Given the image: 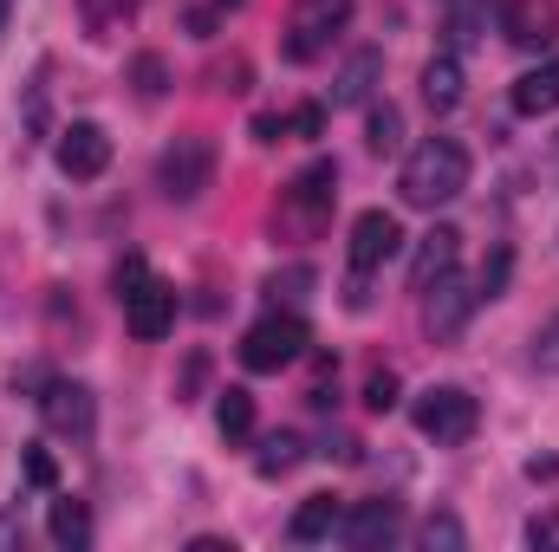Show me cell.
<instances>
[{
    "instance_id": "33",
    "label": "cell",
    "mask_w": 559,
    "mask_h": 552,
    "mask_svg": "<svg viewBox=\"0 0 559 552\" xmlns=\"http://www.w3.org/2000/svg\"><path fill=\"white\" fill-rule=\"evenodd\" d=\"M254 137H261V143H280V137H286V118H280V111L254 118Z\"/></svg>"
},
{
    "instance_id": "13",
    "label": "cell",
    "mask_w": 559,
    "mask_h": 552,
    "mask_svg": "<svg viewBox=\"0 0 559 552\" xmlns=\"http://www.w3.org/2000/svg\"><path fill=\"white\" fill-rule=\"evenodd\" d=\"M501 33H508L514 46H527V52L554 46V39H559V0H508Z\"/></svg>"
},
{
    "instance_id": "21",
    "label": "cell",
    "mask_w": 559,
    "mask_h": 552,
    "mask_svg": "<svg viewBox=\"0 0 559 552\" xmlns=\"http://www.w3.org/2000/svg\"><path fill=\"white\" fill-rule=\"evenodd\" d=\"M215 429H222V442H248V435H254V397H248L241 384L222 391V404H215Z\"/></svg>"
},
{
    "instance_id": "30",
    "label": "cell",
    "mask_w": 559,
    "mask_h": 552,
    "mask_svg": "<svg viewBox=\"0 0 559 552\" xmlns=\"http://www.w3.org/2000/svg\"><path fill=\"white\" fill-rule=\"evenodd\" d=\"M319 131H325V111H319V105L286 111V137H319Z\"/></svg>"
},
{
    "instance_id": "7",
    "label": "cell",
    "mask_w": 559,
    "mask_h": 552,
    "mask_svg": "<svg viewBox=\"0 0 559 552\" xmlns=\"http://www.w3.org/2000/svg\"><path fill=\"white\" fill-rule=\"evenodd\" d=\"M209 182H215V143L209 137H176L156 156V189L169 202H195Z\"/></svg>"
},
{
    "instance_id": "18",
    "label": "cell",
    "mask_w": 559,
    "mask_h": 552,
    "mask_svg": "<svg viewBox=\"0 0 559 552\" xmlns=\"http://www.w3.org/2000/svg\"><path fill=\"white\" fill-rule=\"evenodd\" d=\"M46 533H52V547L85 552V547H92V507H85V501H72V494H59V501H52V514H46Z\"/></svg>"
},
{
    "instance_id": "36",
    "label": "cell",
    "mask_w": 559,
    "mask_h": 552,
    "mask_svg": "<svg viewBox=\"0 0 559 552\" xmlns=\"http://www.w3.org/2000/svg\"><path fill=\"white\" fill-rule=\"evenodd\" d=\"M7 20H13V0H0V39H7Z\"/></svg>"
},
{
    "instance_id": "12",
    "label": "cell",
    "mask_w": 559,
    "mask_h": 552,
    "mask_svg": "<svg viewBox=\"0 0 559 552\" xmlns=\"http://www.w3.org/2000/svg\"><path fill=\"white\" fill-rule=\"evenodd\" d=\"M397 533H404V507H397V501H358V507L338 520V540H345V547H358V552L391 547Z\"/></svg>"
},
{
    "instance_id": "25",
    "label": "cell",
    "mask_w": 559,
    "mask_h": 552,
    "mask_svg": "<svg viewBox=\"0 0 559 552\" xmlns=\"http://www.w3.org/2000/svg\"><path fill=\"white\" fill-rule=\"evenodd\" d=\"M131 79H138V92H143V98H163V92H169V65H163L156 52H143L138 65H131Z\"/></svg>"
},
{
    "instance_id": "9",
    "label": "cell",
    "mask_w": 559,
    "mask_h": 552,
    "mask_svg": "<svg viewBox=\"0 0 559 552\" xmlns=\"http://www.w3.org/2000/svg\"><path fill=\"white\" fill-rule=\"evenodd\" d=\"M39 416H46V429L52 435H72V442H92V429H98V404H92V391L85 384H72V377H52L39 397Z\"/></svg>"
},
{
    "instance_id": "2",
    "label": "cell",
    "mask_w": 559,
    "mask_h": 552,
    "mask_svg": "<svg viewBox=\"0 0 559 552\" xmlns=\"http://www.w3.org/2000/svg\"><path fill=\"white\" fill-rule=\"evenodd\" d=\"M332 208H338V163H332V156H319V163H306V169L280 189L274 221H280V235L312 241V235H325Z\"/></svg>"
},
{
    "instance_id": "27",
    "label": "cell",
    "mask_w": 559,
    "mask_h": 552,
    "mask_svg": "<svg viewBox=\"0 0 559 552\" xmlns=\"http://www.w3.org/2000/svg\"><path fill=\"white\" fill-rule=\"evenodd\" d=\"M365 410H397V371H371V384H365Z\"/></svg>"
},
{
    "instance_id": "32",
    "label": "cell",
    "mask_w": 559,
    "mask_h": 552,
    "mask_svg": "<svg viewBox=\"0 0 559 552\" xmlns=\"http://www.w3.org/2000/svg\"><path fill=\"white\" fill-rule=\"evenodd\" d=\"M26 481H33V488H52V481H59V468H52L46 448H26Z\"/></svg>"
},
{
    "instance_id": "3",
    "label": "cell",
    "mask_w": 559,
    "mask_h": 552,
    "mask_svg": "<svg viewBox=\"0 0 559 552\" xmlns=\"http://www.w3.org/2000/svg\"><path fill=\"white\" fill-rule=\"evenodd\" d=\"M118 305H124L131 338H143V345H156V338H169V332H176V286H163L138 254H131V261H118Z\"/></svg>"
},
{
    "instance_id": "5",
    "label": "cell",
    "mask_w": 559,
    "mask_h": 552,
    "mask_svg": "<svg viewBox=\"0 0 559 552\" xmlns=\"http://www.w3.org/2000/svg\"><path fill=\"white\" fill-rule=\"evenodd\" d=\"M411 416H417V429L436 448H462V442L475 435V422H481V404H475L462 384H429Z\"/></svg>"
},
{
    "instance_id": "34",
    "label": "cell",
    "mask_w": 559,
    "mask_h": 552,
    "mask_svg": "<svg viewBox=\"0 0 559 552\" xmlns=\"http://www.w3.org/2000/svg\"><path fill=\"white\" fill-rule=\"evenodd\" d=\"M189 552H235L228 540H215V533H202V540H189Z\"/></svg>"
},
{
    "instance_id": "8",
    "label": "cell",
    "mask_w": 559,
    "mask_h": 552,
    "mask_svg": "<svg viewBox=\"0 0 559 552\" xmlns=\"http://www.w3.org/2000/svg\"><path fill=\"white\" fill-rule=\"evenodd\" d=\"M475 305H481V292H475L468 279L442 274L436 286H423V332H429L436 345H449V338H462V325H468Z\"/></svg>"
},
{
    "instance_id": "28",
    "label": "cell",
    "mask_w": 559,
    "mask_h": 552,
    "mask_svg": "<svg viewBox=\"0 0 559 552\" xmlns=\"http://www.w3.org/2000/svg\"><path fill=\"white\" fill-rule=\"evenodd\" d=\"M468 533H462V520L455 514H429V527H423V547H462Z\"/></svg>"
},
{
    "instance_id": "24",
    "label": "cell",
    "mask_w": 559,
    "mask_h": 552,
    "mask_svg": "<svg viewBox=\"0 0 559 552\" xmlns=\"http://www.w3.org/2000/svg\"><path fill=\"white\" fill-rule=\"evenodd\" d=\"M508 274H514V254H508V248H495V254H488V267H481V279H475V292H481V299H501V292H508Z\"/></svg>"
},
{
    "instance_id": "17",
    "label": "cell",
    "mask_w": 559,
    "mask_h": 552,
    "mask_svg": "<svg viewBox=\"0 0 559 552\" xmlns=\"http://www.w3.org/2000/svg\"><path fill=\"white\" fill-rule=\"evenodd\" d=\"M514 111H521V118L559 111V59H547V65H534V72L514 79Z\"/></svg>"
},
{
    "instance_id": "19",
    "label": "cell",
    "mask_w": 559,
    "mask_h": 552,
    "mask_svg": "<svg viewBox=\"0 0 559 552\" xmlns=\"http://www.w3.org/2000/svg\"><path fill=\"white\" fill-rule=\"evenodd\" d=\"M378 72H384V52H352L345 72L332 79V105H365L378 92Z\"/></svg>"
},
{
    "instance_id": "11",
    "label": "cell",
    "mask_w": 559,
    "mask_h": 552,
    "mask_svg": "<svg viewBox=\"0 0 559 552\" xmlns=\"http://www.w3.org/2000/svg\"><path fill=\"white\" fill-rule=\"evenodd\" d=\"M59 169L72 176V182H92V176H105V163H111V137H105V124H92V118H79V124H66L59 131Z\"/></svg>"
},
{
    "instance_id": "22",
    "label": "cell",
    "mask_w": 559,
    "mask_h": 552,
    "mask_svg": "<svg viewBox=\"0 0 559 552\" xmlns=\"http://www.w3.org/2000/svg\"><path fill=\"white\" fill-rule=\"evenodd\" d=\"M293 461H299V435H286V429H274V435L261 442V455H254V468H261L267 481H280Z\"/></svg>"
},
{
    "instance_id": "31",
    "label": "cell",
    "mask_w": 559,
    "mask_h": 552,
    "mask_svg": "<svg viewBox=\"0 0 559 552\" xmlns=\"http://www.w3.org/2000/svg\"><path fill=\"white\" fill-rule=\"evenodd\" d=\"M527 547H559V514H554V507L527 520Z\"/></svg>"
},
{
    "instance_id": "6",
    "label": "cell",
    "mask_w": 559,
    "mask_h": 552,
    "mask_svg": "<svg viewBox=\"0 0 559 552\" xmlns=\"http://www.w3.org/2000/svg\"><path fill=\"white\" fill-rule=\"evenodd\" d=\"M306 345H312L306 319L274 305L261 325H248V338H241V364H248V371H286V364H299V358H306Z\"/></svg>"
},
{
    "instance_id": "16",
    "label": "cell",
    "mask_w": 559,
    "mask_h": 552,
    "mask_svg": "<svg viewBox=\"0 0 559 552\" xmlns=\"http://www.w3.org/2000/svg\"><path fill=\"white\" fill-rule=\"evenodd\" d=\"M455 261H462V235L455 228H429L417 241V261H411V286H436L442 274H455Z\"/></svg>"
},
{
    "instance_id": "1",
    "label": "cell",
    "mask_w": 559,
    "mask_h": 552,
    "mask_svg": "<svg viewBox=\"0 0 559 552\" xmlns=\"http://www.w3.org/2000/svg\"><path fill=\"white\" fill-rule=\"evenodd\" d=\"M468 189V149L455 137H423L411 156H404V176H397V195L411 208H442Z\"/></svg>"
},
{
    "instance_id": "20",
    "label": "cell",
    "mask_w": 559,
    "mask_h": 552,
    "mask_svg": "<svg viewBox=\"0 0 559 552\" xmlns=\"http://www.w3.org/2000/svg\"><path fill=\"white\" fill-rule=\"evenodd\" d=\"M143 0H79V20H85V33L92 39H118L131 20H138Z\"/></svg>"
},
{
    "instance_id": "26",
    "label": "cell",
    "mask_w": 559,
    "mask_h": 552,
    "mask_svg": "<svg viewBox=\"0 0 559 552\" xmlns=\"http://www.w3.org/2000/svg\"><path fill=\"white\" fill-rule=\"evenodd\" d=\"M267 292H274V305H280V299H286V305H293V299H306V292H312V267H286V274H274V279H267Z\"/></svg>"
},
{
    "instance_id": "23",
    "label": "cell",
    "mask_w": 559,
    "mask_h": 552,
    "mask_svg": "<svg viewBox=\"0 0 559 552\" xmlns=\"http://www.w3.org/2000/svg\"><path fill=\"white\" fill-rule=\"evenodd\" d=\"M397 143H404V118H397V105H378V111H371V149L391 156Z\"/></svg>"
},
{
    "instance_id": "35",
    "label": "cell",
    "mask_w": 559,
    "mask_h": 552,
    "mask_svg": "<svg viewBox=\"0 0 559 552\" xmlns=\"http://www.w3.org/2000/svg\"><path fill=\"white\" fill-rule=\"evenodd\" d=\"M13 533H20V520H13V514H0V547H13Z\"/></svg>"
},
{
    "instance_id": "4",
    "label": "cell",
    "mask_w": 559,
    "mask_h": 552,
    "mask_svg": "<svg viewBox=\"0 0 559 552\" xmlns=\"http://www.w3.org/2000/svg\"><path fill=\"white\" fill-rule=\"evenodd\" d=\"M345 26H352V0H293L280 52H286L293 65H312L319 52H332V39H338Z\"/></svg>"
},
{
    "instance_id": "15",
    "label": "cell",
    "mask_w": 559,
    "mask_h": 552,
    "mask_svg": "<svg viewBox=\"0 0 559 552\" xmlns=\"http://www.w3.org/2000/svg\"><path fill=\"white\" fill-rule=\"evenodd\" d=\"M462 85H468V79H462V52H455V46L423 65V105H429L436 118H449V111L462 105Z\"/></svg>"
},
{
    "instance_id": "37",
    "label": "cell",
    "mask_w": 559,
    "mask_h": 552,
    "mask_svg": "<svg viewBox=\"0 0 559 552\" xmlns=\"http://www.w3.org/2000/svg\"><path fill=\"white\" fill-rule=\"evenodd\" d=\"M215 7H241V0H215Z\"/></svg>"
},
{
    "instance_id": "38",
    "label": "cell",
    "mask_w": 559,
    "mask_h": 552,
    "mask_svg": "<svg viewBox=\"0 0 559 552\" xmlns=\"http://www.w3.org/2000/svg\"><path fill=\"white\" fill-rule=\"evenodd\" d=\"M554 163H559V137H554Z\"/></svg>"
},
{
    "instance_id": "14",
    "label": "cell",
    "mask_w": 559,
    "mask_h": 552,
    "mask_svg": "<svg viewBox=\"0 0 559 552\" xmlns=\"http://www.w3.org/2000/svg\"><path fill=\"white\" fill-rule=\"evenodd\" d=\"M338 520H345V501H338V494H306V501L293 507V520H286V540H293V547H319V540L338 533Z\"/></svg>"
},
{
    "instance_id": "29",
    "label": "cell",
    "mask_w": 559,
    "mask_h": 552,
    "mask_svg": "<svg viewBox=\"0 0 559 552\" xmlns=\"http://www.w3.org/2000/svg\"><path fill=\"white\" fill-rule=\"evenodd\" d=\"M534 364H540V371H559V312L534 332Z\"/></svg>"
},
{
    "instance_id": "10",
    "label": "cell",
    "mask_w": 559,
    "mask_h": 552,
    "mask_svg": "<svg viewBox=\"0 0 559 552\" xmlns=\"http://www.w3.org/2000/svg\"><path fill=\"white\" fill-rule=\"evenodd\" d=\"M404 248V228H397V215H384V208H365L358 221H352V279H371L391 254Z\"/></svg>"
}]
</instances>
